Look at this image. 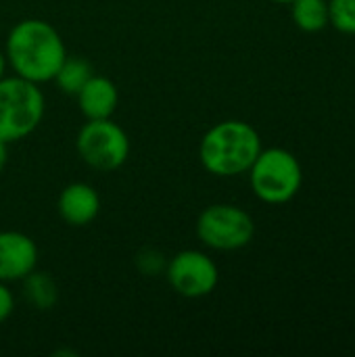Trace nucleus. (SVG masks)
Instances as JSON below:
<instances>
[{"label": "nucleus", "instance_id": "obj_15", "mask_svg": "<svg viewBox=\"0 0 355 357\" xmlns=\"http://www.w3.org/2000/svg\"><path fill=\"white\" fill-rule=\"evenodd\" d=\"M136 268L144 274V276H159V274H165V268H167V259L165 255L159 251V249H142L138 255H136Z\"/></svg>", "mask_w": 355, "mask_h": 357}, {"label": "nucleus", "instance_id": "obj_9", "mask_svg": "<svg viewBox=\"0 0 355 357\" xmlns=\"http://www.w3.org/2000/svg\"><path fill=\"white\" fill-rule=\"evenodd\" d=\"M56 211L67 226L84 228L92 224L100 213V197L86 182L67 184L56 201Z\"/></svg>", "mask_w": 355, "mask_h": 357}, {"label": "nucleus", "instance_id": "obj_11", "mask_svg": "<svg viewBox=\"0 0 355 357\" xmlns=\"http://www.w3.org/2000/svg\"><path fill=\"white\" fill-rule=\"evenodd\" d=\"M21 282H23V299L27 301L29 307L38 312H48L56 305L59 289L48 272L31 270Z\"/></svg>", "mask_w": 355, "mask_h": 357}, {"label": "nucleus", "instance_id": "obj_17", "mask_svg": "<svg viewBox=\"0 0 355 357\" xmlns=\"http://www.w3.org/2000/svg\"><path fill=\"white\" fill-rule=\"evenodd\" d=\"M6 161H8V142H4V140L0 138V174H2V169L6 167Z\"/></svg>", "mask_w": 355, "mask_h": 357}, {"label": "nucleus", "instance_id": "obj_3", "mask_svg": "<svg viewBox=\"0 0 355 357\" xmlns=\"http://www.w3.org/2000/svg\"><path fill=\"white\" fill-rule=\"evenodd\" d=\"M46 98L40 84L19 75H4L0 79V138L17 142L27 138L42 123Z\"/></svg>", "mask_w": 355, "mask_h": 357}, {"label": "nucleus", "instance_id": "obj_16", "mask_svg": "<svg viewBox=\"0 0 355 357\" xmlns=\"http://www.w3.org/2000/svg\"><path fill=\"white\" fill-rule=\"evenodd\" d=\"M15 312V295L6 282L0 280V324H4Z\"/></svg>", "mask_w": 355, "mask_h": 357}, {"label": "nucleus", "instance_id": "obj_10", "mask_svg": "<svg viewBox=\"0 0 355 357\" xmlns=\"http://www.w3.org/2000/svg\"><path fill=\"white\" fill-rule=\"evenodd\" d=\"M75 98L86 119H109L119 105V90L109 77L92 75L75 94Z\"/></svg>", "mask_w": 355, "mask_h": 357}, {"label": "nucleus", "instance_id": "obj_12", "mask_svg": "<svg viewBox=\"0 0 355 357\" xmlns=\"http://www.w3.org/2000/svg\"><path fill=\"white\" fill-rule=\"evenodd\" d=\"M92 75H94V69H92V65L86 59H82V56H69L67 54L65 61L61 63V67H59V71H56V75H54L52 82L59 86V90L63 94L75 96Z\"/></svg>", "mask_w": 355, "mask_h": 357}, {"label": "nucleus", "instance_id": "obj_14", "mask_svg": "<svg viewBox=\"0 0 355 357\" xmlns=\"http://www.w3.org/2000/svg\"><path fill=\"white\" fill-rule=\"evenodd\" d=\"M328 21L341 33L355 36V0H328Z\"/></svg>", "mask_w": 355, "mask_h": 357}, {"label": "nucleus", "instance_id": "obj_4", "mask_svg": "<svg viewBox=\"0 0 355 357\" xmlns=\"http://www.w3.org/2000/svg\"><path fill=\"white\" fill-rule=\"evenodd\" d=\"M247 174L253 195L268 205H285L293 201L303 184L299 159L280 146L262 149Z\"/></svg>", "mask_w": 355, "mask_h": 357}, {"label": "nucleus", "instance_id": "obj_18", "mask_svg": "<svg viewBox=\"0 0 355 357\" xmlns=\"http://www.w3.org/2000/svg\"><path fill=\"white\" fill-rule=\"evenodd\" d=\"M6 65H8V63H6V54L0 50V79L6 75Z\"/></svg>", "mask_w": 355, "mask_h": 357}, {"label": "nucleus", "instance_id": "obj_5", "mask_svg": "<svg viewBox=\"0 0 355 357\" xmlns=\"http://www.w3.org/2000/svg\"><path fill=\"white\" fill-rule=\"evenodd\" d=\"M80 159L96 172H115L130 157V138L126 130L109 119H86L75 138Z\"/></svg>", "mask_w": 355, "mask_h": 357}, {"label": "nucleus", "instance_id": "obj_19", "mask_svg": "<svg viewBox=\"0 0 355 357\" xmlns=\"http://www.w3.org/2000/svg\"><path fill=\"white\" fill-rule=\"evenodd\" d=\"M272 2H278V4H291L293 0H272Z\"/></svg>", "mask_w": 355, "mask_h": 357}, {"label": "nucleus", "instance_id": "obj_8", "mask_svg": "<svg viewBox=\"0 0 355 357\" xmlns=\"http://www.w3.org/2000/svg\"><path fill=\"white\" fill-rule=\"evenodd\" d=\"M38 264V247L31 236L19 230L0 232V280L19 282Z\"/></svg>", "mask_w": 355, "mask_h": 357}, {"label": "nucleus", "instance_id": "obj_2", "mask_svg": "<svg viewBox=\"0 0 355 357\" xmlns=\"http://www.w3.org/2000/svg\"><path fill=\"white\" fill-rule=\"evenodd\" d=\"M259 132L241 119H226L211 126L199 144L203 167L218 178L247 174L262 151Z\"/></svg>", "mask_w": 355, "mask_h": 357}, {"label": "nucleus", "instance_id": "obj_13", "mask_svg": "<svg viewBox=\"0 0 355 357\" xmlns=\"http://www.w3.org/2000/svg\"><path fill=\"white\" fill-rule=\"evenodd\" d=\"M291 17L301 31L318 33L331 23L328 21V2L326 0H293Z\"/></svg>", "mask_w": 355, "mask_h": 357}, {"label": "nucleus", "instance_id": "obj_7", "mask_svg": "<svg viewBox=\"0 0 355 357\" xmlns=\"http://www.w3.org/2000/svg\"><path fill=\"white\" fill-rule=\"evenodd\" d=\"M165 278L180 297L201 299L216 291L220 270L207 253L199 249H184L167 261Z\"/></svg>", "mask_w": 355, "mask_h": 357}, {"label": "nucleus", "instance_id": "obj_1", "mask_svg": "<svg viewBox=\"0 0 355 357\" xmlns=\"http://www.w3.org/2000/svg\"><path fill=\"white\" fill-rule=\"evenodd\" d=\"M4 54L15 75L33 84H46L54 79L67 56V48L52 23L44 19H23L10 27Z\"/></svg>", "mask_w": 355, "mask_h": 357}, {"label": "nucleus", "instance_id": "obj_6", "mask_svg": "<svg viewBox=\"0 0 355 357\" xmlns=\"http://www.w3.org/2000/svg\"><path fill=\"white\" fill-rule=\"evenodd\" d=\"M197 238L213 251L245 249L255 236V222L239 205H209L197 218Z\"/></svg>", "mask_w": 355, "mask_h": 357}]
</instances>
